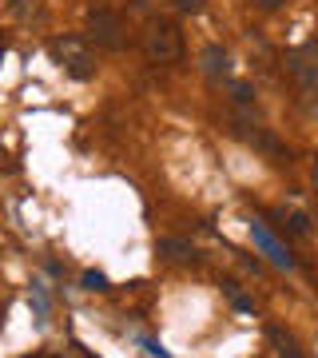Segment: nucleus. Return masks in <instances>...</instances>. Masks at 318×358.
<instances>
[{
  "label": "nucleus",
  "mask_w": 318,
  "mask_h": 358,
  "mask_svg": "<svg viewBox=\"0 0 318 358\" xmlns=\"http://www.w3.org/2000/svg\"><path fill=\"white\" fill-rule=\"evenodd\" d=\"M231 131L235 136H243V140L251 143V148H259V152H267V155H282V143L270 136V131H263L259 124H251V120H235L231 124Z\"/></svg>",
  "instance_id": "6"
},
{
  "label": "nucleus",
  "mask_w": 318,
  "mask_h": 358,
  "mask_svg": "<svg viewBox=\"0 0 318 358\" xmlns=\"http://www.w3.org/2000/svg\"><path fill=\"white\" fill-rule=\"evenodd\" d=\"M282 219V231H291V235H310V219L303 211H279Z\"/></svg>",
  "instance_id": "10"
},
{
  "label": "nucleus",
  "mask_w": 318,
  "mask_h": 358,
  "mask_svg": "<svg viewBox=\"0 0 318 358\" xmlns=\"http://www.w3.org/2000/svg\"><path fill=\"white\" fill-rule=\"evenodd\" d=\"M231 100L239 108H254V88L251 84H231Z\"/></svg>",
  "instance_id": "12"
},
{
  "label": "nucleus",
  "mask_w": 318,
  "mask_h": 358,
  "mask_svg": "<svg viewBox=\"0 0 318 358\" xmlns=\"http://www.w3.org/2000/svg\"><path fill=\"white\" fill-rule=\"evenodd\" d=\"M251 239H254V247H259V251L275 263V267L294 271V255L287 251V243H282V239L267 227V223H263V219H251Z\"/></svg>",
  "instance_id": "5"
},
{
  "label": "nucleus",
  "mask_w": 318,
  "mask_h": 358,
  "mask_svg": "<svg viewBox=\"0 0 318 358\" xmlns=\"http://www.w3.org/2000/svg\"><path fill=\"white\" fill-rule=\"evenodd\" d=\"M143 350H147L152 358H171V355L164 350V346H159V343H152V338H143Z\"/></svg>",
  "instance_id": "16"
},
{
  "label": "nucleus",
  "mask_w": 318,
  "mask_h": 358,
  "mask_svg": "<svg viewBox=\"0 0 318 358\" xmlns=\"http://www.w3.org/2000/svg\"><path fill=\"white\" fill-rule=\"evenodd\" d=\"M223 294L231 299V307L243 310V315H251V310H254V299H247V294L239 291V282H223Z\"/></svg>",
  "instance_id": "11"
},
{
  "label": "nucleus",
  "mask_w": 318,
  "mask_h": 358,
  "mask_svg": "<svg viewBox=\"0 0 318 358\" xmlns=\"http://www.w3.org/2000/svg\"><path fill=\"white\" fill-rule=\"evenodd\" d=\"M88 36L100 44V48H124L127 44V28H124V20L115 13H108V8H92L88 13Z\"/></svg>",
  "instance_id": "4"
},
{
  "label": "nucleus",
  "mask_w": 318,
  "mask_h": 358,
  "mask_svg": "<svg viewBox=\"0 0 318 358\" xmlns=\"http://www.w3.org/2000/svg\"><path fill=\"white\" fill-rule=\"evenodd\" d=\"M287 76L294 80L298 96L318 108V44H303V48L287 52Z\"/></svg>",
  "instance_id": "3"
},
{
  "label": "nucleus",
  "mask_w": 318,
  "mask_h": 358,
  "mask_svg": "<svg viewBox=\"0 0 318 358\" xmlns=\"http://www.w3.org/2000/svg\"><path fill=\"white\" fill-rule=\"evenodd\" d=\"M270 346H275V358H303V350H298V343H294L291 331H282V327H270L267 331Z\"/></svg>",
  "instance_id": "9"
},
{
  "label": "nucleus",
  "mask_w": 318,
  "mask_h": 358,
  "mask_svg": "<svg viewBox=\"0 0 318 358\" xmlns=\"http://www.w3.org/2000/svg\"><path fill=\"white\" fill-rule=\"evenodd\" d=\"M48 52L72 80H92L96 68H100L96 64V52H92V44L84 36H56L48 44Z\"/></svg>",
  "instance_id": "1"
},
{
  "label": "nucleus",
  "mask_w": 318,
  "mask_h": 358,
  "mask_svg": "<svg viewBox=\"0 0 318 358\" xmlns=\"http://www.w3.org/2000/svg\"><path fill=\"white\" fill-rule=\"evenodd\" d=\"M159 255H164L167 263H195L199 251H195L187 239H159Z\"/></svg>",
  "instance_id": "8"
},
{
  "label": "nucleus",
  "mask_w": 318,
  "mask_h": 358,
  "mask_svg": "<svg viewBox=\"0 0 318 358\" xmlns=\"http://www.w3.org/2000/svg\"><path fill=\"white\" fill-rule=\"evenodd\" d=\"M4 52H8V44H4V36H0V60H4Z\"/></svg>",
  "instance_id": "19"
},
{
  "label": "nucleus",
  "mask_w": 318,
  "mask_h": 358,
  "mask_svg": "<svg viewBox=\"0 0 318 358\" xmlns=\"http://www.w3.org/2000/svg\"><path fill=\"white\" fill-rule=\"evenodd\" d=\"M282 4H287V0H254V8H259V13H279Z\"/></svg>",
  "instance_id": "15"
},
{
  "label": "nucleus",
  "mask_w": 318,
  "mask_h": 358,
  "mask_svg": "<svg viewBox=\"0 0 318 358\" xmlns=\"http://www.w3.org/2000/svg\"><path fill=\"white\" fill-rule=\"evenodd\" d=\"M32 307H36V319H48V294H44V282H32Z\"/></svg>",
  "instance_id": "13"
},
{
  "label": "nucleus",
  "mask_w": 318,
  "mask_h": 358,
  "mask_svg": "<svg viewBox=\"0 0 318 358\" xmlns=\"http://www.w3.org/2000/svg\"><path fill=\"white\" fill-rule=\"evenodd\" d=\"M108 279H103V271H84V291H103Z\"/></svg>",
  "instance_id": "14"
},
{
  "label": "nucleus",
  "mask_w": 318,
  "mask_h": 358,
  "mask_svg": "<svg viewBox=\"0 0 318 358\" xmlns=\"http://www.w3.org/2000/svg\"><path fill=\"white\" fill-rule=\"evenodd\" d=\"M199 68H203L211 80H223L231 72V56H227V48L223 44H207L203 52H199Z\"/></svg>",
  "instance_id": "7"
},
{
  "label": "nucleus",
  "mask_w": 318,
  "mask_h": 358,
  "mask_svg": "<svg viewBox=\"0 0 318 358\" xmlns=\"http://www.w3.org/2000/svg\"><path fill=\"white\" fill-rule=\"evenodd\" d=\"M143 56L152 64H179L183 60V32L171 20H155L147 32H143Z\"/></svg>",
  "instance_id": "2"
},
{
  "label": "nucleus",
  "mask_w": 318,
  "mask_h": 358,
  "mask_svg": "<svg viewBox=\"0 0 318 358\" xmlns=\"http://www.w3.org/2000/svg\"><path fill=\"white\" fill-rule=\"evenodd\" d=\"M179 4V13H199L203 8V0H175Z\"/></svg>",
  "instance_id": "17"
},
{
  "label": "nucleus",
  "mask_w": 318,
  "mask_h": 358,
  "mask_svg": "<svg viewBox=\"0 0 318 358\" xmlns=\"http://www.w3.org/2000/svg\"><path fill=\"white\" fill-rule=\"evenodd\" d=\"M310 179H315V195H318V159H315V167H310Z\"/></svg>",
  "instance_id": "18"
}]
</instances>
